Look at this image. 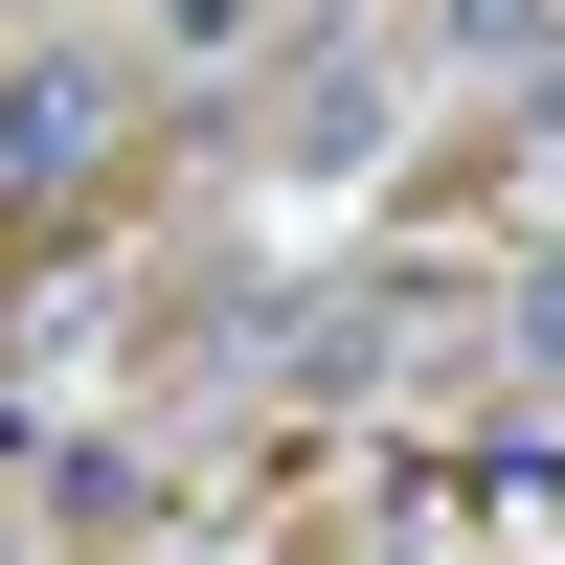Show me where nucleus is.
I'll list each match as a JSON object with an SVG mask.
<instances>
[{"instance_id": "nucleus-1", "label": "nucleus", "mask_w": 565, "mask_h": 565, "mask_svg": "<svg viewBox=\"0 0 565 565\" xmlns=\"http://www.w3.org/2000/svg\"><path fill=\"white\" fill-rule=\"evenodd\" d=\"M114 136H136V68L90 23H45V45H0V226H45V204H90L114 181Z\"/></svg>"}, {"instance_id": "nucleus-2", "label": "nucleus", "mask_w": 565, "mask_h": 565, "mask_svg": "<svg viewBox=\"0 0 565 565\" xmlns=\"http://www.w3.org/2000/svg\"><path fill=\"white\" fill-rule=\"evenodd\" d=\"M249 136H271V159H295V181H340L362 136H385V45H340V23H295V68L249 90Z\"/></svg>"}, {"instance_id": "nucleus-3", "label": "nucleus", "mask_w": 565, "mask_h": 565, "mask_svg": "<svg viewBox=\"0 0 565 565\" xmlns=\"http://www.w3.org/2000/svg\"><path fill=\"white\" fill-rule=\"evenodd\" d=\"M498 340H521V385H565V249L521 271V317H498Z\"/></svg>"}]
</instances>
